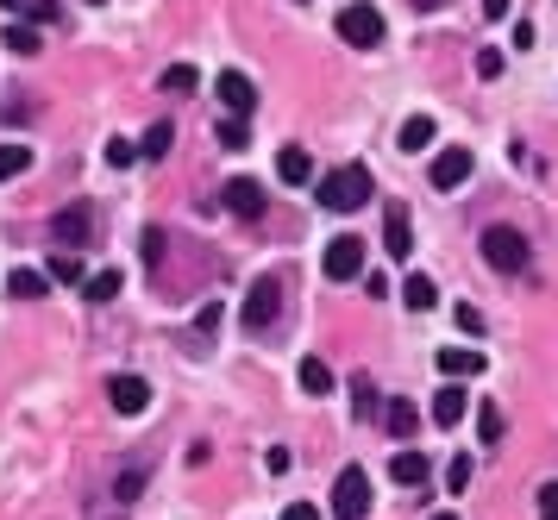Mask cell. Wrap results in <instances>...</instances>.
<instances>
[{
  "label": "cell",
  "mask_w": 558,
  "mask_h": 520,
  "mask_svg": "<svg viewBox=\"0 0 558 520\" xmlns=\"http://www.w3.org/2000/svg\"><path fill=\"white\" fill-rule=\"evenodd\" d=\"M0 38H7V51H13V57H38V51H44V38H38V26H26V19H13V26L0 32Z\"/></svg>",
  "instance_id": "18"
},
{
  "label": "cell",
  "mask_w": 558,
  "mask_h": 520,
  "mask_svg": "<svg viewBox=\"0 0 558 520\" xmlns=\"http://www.w3.org/2000/svg\"><path fill=\"white\" fill-rule=\"evenodd\" d=\"M276 314H283V276H258V282H251V295H245V307H239L245 333H270Z\"/></svg>",
  "instance_id": "3"
},
{
  "label": "cell",
  "mask_w": 558,
  "mask_h": 520,
  "mask_svg": "<svg viewBox=\"0 0 558 520\" xmlns=\"http://www.w3.org/2000/svg\"><path fill=\"white\" fill-rule=\"evenodd\" d=\"M320 207H327V214H358V207H370V170L364 163H345V170L320 176Z\"/></svg>",
  "instance_id": "1"
},
{
  "label": "cell",
  "mask_w": 558,
  "mask_h": 520,
  "mask_svg": "<svg viewBox=\"0 0 558 520\" xmlns=\"http://www.w3.org/2000/svg\"><path fill=\"white\" fill-rule=\"evenodd\" d=\"M107 408L113 414H145L151 408V383H145V376H132V370H120V376H107Z\"/></svg>",
  "instance_id": "7"
},
{
  "label": "cell",
  "mask_w": 558,
  "mask_h": 520,
  "mask_svg": "<svg viewBox=\"0 0 558 520\" xmlns=\"http://www.w3.org/2000/svg\"><path fill=\"white\" fill-rule=\"evenodd\" d=\"M264 464H270V477H283V470L295 464V452H289V445H270V452H264Z\"/></svg>",
  "instance_id": "36"
},
{
  "label": "cell",
  "mask_w": 558,
  "mask_h": 520,
  "mask_svg": "<svg viewBox=\"0 0 558 520\" xmlns=\"http://www.w3.org/2000/svg\"><path fill=\"white\" fill-rule=\"evenodd\" d=\"M301 389H308V395H327V389H333L327 358H301Z\"/></svg>",
  "instance_id": "24"
},
{
  "label": "cell",
  "mask_w": 558,
  "mask_h": 520,
  "mask_svg": "<svg viewBox=\"0 0 558 520\" xmlns=\"http://www.w3.org/2000/svg\"><path fill=\"white\" fill-rule=\"evenodd\" d=\"M383 427H389L395 439H408L414 427H421V414H414V401H389V414H383Z\"/></svg>",
  "instance_id": "23"
},
{
  "label": "cell",
  "mask_w": 558,
  "mask_h": 520,
  "mask_svg": "<svg viewBox=\"0 0 558 520\" xmlns=\"http://www.w3.org/2000/svg\"><path fill=\"white\" fill-rule=\"evenodd\" d=\"M402 301L414 307V314H427V307L439 301V282H433V276H421V270H414V276L402 282Z\"/></svg>",
  "instance_id": "20"
},
{
  "label": "cell",
  "mask_w": 558,
  "mask_h": 520,
  "mask_svg": "<svg viewBox=\"0 0 558 520\" xmlns=\"http://www.w3.org/2000/svg\"><path fill=\"white\" fill-rule=\"evenodd\" d=\"M433 520H458V514H433Z\"/></svg>",
  "instance_id": "43"
},
{
  "label": "cell",
  "mask_w": 558,
  "mask_h": 520,
  "mask_svg": "<svg viewBox=\"0 0 558 520\" xmlns=\"http://www.w3.org/2000/svg\"><path fill=\"white\" fill-rule=\"evenodd\" d=\"M389 477L402 483V489H421V483H427V458H421V452H395V458H389Z\"/></svg>",
  "instance_id": "15"
},
{
  "label": "cell",
  "mask_w": 558,
  "mask_h": 520,
  "mask_svg": "<svg viewBox=\"0 0 558 520\" xmlns=\"http://www.w3.org/2000/svg\"><path fill=\"white\" fill-rule=\"evenodd\" d=\"M327 276H333V282L364 276V239H333V245H327Z\"/></svg>",
  "instance_id": "11"
},
{
  "label": "cell",
  "mask_w": 558,
  "mask_h": 520,
  "mask_svg": "<svg viewBox=\"0 0 558 520\" xmlns=\"http://www.w3.org/2000/svg\"><path fill=\"white\" fill-rule=\"evenodd\" d=\"M157 88H164V94H195L201 88V69L195 63H170L164 76H157Z\"/></svg>",
  "instance_id": "21"
},
{
  "label": "cell",
  "mask_w": 558,
  "mask_h": 520,
  "mask_svg": "<svg viewBox=\"0 0 558 520\" xmlns=\"http://www.w3.org/2000/svg\"><path fill=\"white\" fill-rule=\"evenodd\" d=\"M333 26H339V38L352 44V51H377V44H383V13H377V7H364V0L339 7Z\"/></svg>",
  "instance_id": "4"
},
{
  "label": "cell",
  "mask_w": 558,
  "mask_h": 520,
  "mask_svg": "<svg viewBox=\"0 0 558 520\" xmlns=\"http://www.w3.org/2000/svg\"><path fill=\"white\" fill-rule=\"evenodd\" d=\"M88 7H107V0H88Z\"/></svg>",
  "instance_id": "44"
},
{
  "label": "cell",
  "mask_w": 558,
  "mask_h": 520,
  "mask_svg": "<svg viewBox=\"0 0 558 520\" xmlns=\"http://www.w3.org/2000/svg\"><path fill=\"white\" fill-rule=\"evenodd\" d=\"M164 232H157V226H145V239H138V251H145V264H164Z\"/></svg>",
  "instance_id": "33"
},
{
  "label": "cell",
  "mask_w": 558,
  "mask_h": 520,
  "mask_svg": "<svg viewBox=\"0 0 558 520\" xmlns=\"http://www.w3.org/2000/svg\"><path fill=\"white\" fill-rule=\"evenodd\" d=\"M220 201H226L239 220H264V182H251V176H232V182L220 188Z\"/></svg>",
  "instance_id": "9"
},
{
  "label": "cell",
  "mask_w": 558,
  "mask_h": 520,
  "mask_svg": "<svg viewBox=\"0 0 558 520\" xmlns=\"http://www.w3.org/2000/svg\"><path fill=\"white\" fill-rule=\"evenodd\" d=\"M7 295H13V301H38V295H51V276H38V270H13V276H7Z\"/></svg>",
  "instance_id": "19"
},
{
  "label": "cell",
  "mask_w": 558,
  "mask_h": 520,
  "mask_svg": "<svg viewBox=\"0 0 558 520\" xmlns=\"http://www.w3.org/2000/svg\"><path fill=\"white\" fill-rule=\"evenodd\" d=\"M283 520H320V508H314V502H289Z\"/></svg>",
  "instance_id": "40"
},
{
  "label": "cell",
  "mask_w": 558,
  "mask_h": 520,
  "mask_svg": "<svg viewBox=\"0 0 558 520\" xmlns=\"http://www.w3.org/2000/svg\"><path fill=\"white\" fill-rule=\"evenodd\" d=\"M0 7H13L26 26H38V19H51V0H0Z\"/></svg>",
  "instance_id": "29"
},
{
  "label": "cell",
  "mask_w": 558,
  "mask_h": 520,
  "mask_svg": "<svg viewBox=\"0 0 558 520\" xmlns=\"http://www.w3.org/2000/svg\"><path fill=\"white\" fill-rule=\"evenodd\" d=\"M483 364H490V358H477V351H464V345H446V351H439V370H446L452 383H458V376H483Z\"/></svg>",
  "instance_id": "14"
},
{
  "label": "cell",
  "mask_w": 558,
  "mask_h": 520,
  "mask_svg": "<svg viewBox=\"0 0 558 520\" xmlns=\"http://www.w3.org/2000/svg\"><path fill=\"white\" fill-rule=\"evenodd\" d=\"M458 326H464V333H483V314H477V307H471V301H464V307H458Z\"/></svg>",
  "instance_id": "38"
},
{
  "label": "cell",
  "mask_w": 558,
  "mask_h": 520,
  "mask_svg": "<svg viewBox=\"0 0 558 520\" xmlns=\"http://www.w3.org/2000/svg\"><path fill=\"white\" fill-rule=\"evenodd\" d=\"M483 257H490V270L521 276L527 270V239H521L515 226H490V232H483Z\"/></svg>",
  "instance_id": "5"
},
{
  "label": "cell",
  "mask_w": 558,
  "mask_h": 520,
  "mask_svg": "<svg viewBox=\"0 0 558 520\" xmlns=\"http://www.w3.org/2000/svg\"><path fill=\"white\" fill-rule=\"evenodd\" d=\"M120 289H126V276H120V270H95V276H82V301H95V307L113 301Z\"/></svg>",
  "instance_id": "17"
},
{
  "label": "cell",
  "mask_w": 558,
  "mask_h": 520,
  "mask_svg": "<svg viewBox=\"0 0 558 520\" xmlns=\"http://www.w3.org/2000/svg\"><path fill=\"white\" fill-rule=\"evenodd\" d=\"M383 245H389V257H408V251H414V226H408V207H389V214H383Z\"/></svg>",
  "instance_id": "12"
},
{
  "label": "cell",
  "mask_w": 558,
  "mask_h": 520,
  "mask_svg": "<svg viewBox=\"0 0 558 520\" xmlns=\"http://www.w3.org/2000/svg\"><path fill=\"white\" fill-rule=\"evenodd\" d=\"M477 76L496 82V76H502V51H477Z\"/></svg>",
  "instance_id": "37"
},
{
  "label": "cell",
  "mask_w": 558,
  "mask_h": 520,
  "mask_svg": "<svg viewBox=\"0 0 558 520\" xmlns=\"http://www.w3.org/2000/svg\"><path fill=\"white\" fill-rule=\"evenodd\" d=\"M464 408H471V401H464V389H458V383H446V389L433 395V420H439V427H458Z\"/></svg>",
  "instance_id": "16"
},
{
  "label": "cell",
  "mask_w": 558,
  "mask_h": 520,
  "mask_svg": "<svg viewBox=\"0 0 558 520\" xmlns=\"http://www.w3.org/2000/svg\"><path fill=\"white\" fill-rule=\"evenodd\" d=\"M439 138V126L427 120V113H414V120H402V151H427Z\"/></svg>",
  "instance_id": "22"
},
{
  "label": "cell",
  "mask_w": 558,
  "mask_h": 520,
  "mask_svg": "<svg viewBox=\"0 0 558 520\" xmlns=\"http://www.w3.org/2000/svg\"><path fill=\"white\" fill-rule=\"evenodd\" d=\"M483 19H508V0H483Z\"/></svg>",
  "instance_id": "41"
},
{
  "label": "cell",
  "mask_w": 558,
  "mask_h": 520,
  "mask_svg": "<svg viewBox=\"0 0 558 520\" xmlns=\"http://www.w3.org/2000/svg\"><path fill=\"white\" fill-rule=\"evenodd\" d=\"M352 401H358V414L370 420V414H377V383H370V376H352Z\"/></svg>",
  "instance_id": "30"
},
{
  "label": "cell",
  "mask_w": 558,
  "mask_h": 520,
  "mask_svg": "<svg viewBox=\"0 0 558 520\" xmlns=\"http://www.w3.org/2000/svg\"><path fill=\"white\" fill-rule=\"evenodd\" d=\"M51 239L69 245V251H82V245H95L101 239V207H88V201H69L51 214Z\"/></svg>",
  "instance_id": "2"
},
{
  "label": "cell",
  "mask_w": 558,
  "mask_h": 520,
  "mask_svg": "<svg viewBox=\"0 0 558 520\" xmlns=\"http://www.w3.org/2000/svg\"><path fill=\"white\" fill-rule=\"evenodd\" d=\"M414 7H446V0H414Z\"/></svg>",
  "instance_id": "42"
},
{
  "label": "cell",
  "mask_w": 558,
  "mask_h": 520,
  "mask_svg": "<svg viewBox=\"0 0 558 520\" xmlns=\"http://www.w3.org/2000/svg\"><path fill=\"white\" fill-rule=\"evenodd\" d=\"M540 514H546V520H558V483H546V489H540Z\"/></svg>",
  "instance_id": "39"
},
{
  "label": "cell",
  "mask_w": 558,
  "mask_h": 520,
  "mask_svg": "<svg viewBox=\"0 0 558 520\" xmlns=\"http://www.w3.org/2000/svg\"><path fill=\"white\" fill-rule=\"evenodd\" d=\"M427 176H433V188H439V195H452V188H464V182H471V151H458V145H452V151H439Z\"/></svg>",
  "instance_id": "10"
},
{
  "label": "cell",
  "mask_w": 558,
  "mask_h": 520,
  "mask_svg": "<svg viewBox=\"0 0 558 520\" xmlns=\"http://www.w3.org/2000/svg\"><path fill=\"white\" fill-rule=\"evenodd\" d=\"M446 489H452V495L471 489V458H452V464H446Z\"/></svg>",
  "instance_id": "32"
},
{
  "label": "cell",
  "mask_w": 558,
  "mask_h": 520,
  "mask_svg": "<svg viewBox=\"0 0 558 520\" xmlns=\"http://www.w3.org/2000/svg\"><path fill=\"white\" fill-rule=\"evenodd\" d=\"M502 427H508V420H502V408H496V401H483V414H477V433H483V445H496V439H502Z\"/></svg>",
  "instance_id": "27"
},
{
  "label": "cell",
  "mask_w": 558,
  "mask_h": 520,
  "mask_svg": "<svg viewBox=\"0 0 558 520\" xmlns=\"http://www.w3.org/2000/svg\"><path fill=\"white\" fill-rule=\"evenodd\" d=\"M214 94H220V107L232 113V120H251V107H258V88H251V76H245V69H220Z\"/></svg>",
  "instance_id": "8"
},
{
  "label": "cell",
  "mask_w": 558,
  "mask_h": 520,
  "mask_svg": "<svg viewBox=\"0 0 558 520\" xmlns=\"http://www.w3.org/2000/svg\"><path fill=\"white\" fill-rule=\"evenodd\" d=\"M138 489H145V470H138V464H132V470H126V477H120V483H113V495H120V502H138Z\"/></svg>",
  "instance_id": "34"
},
{
  "label": "cell",
  "mask_w": 558,
  "mask_h": 520,
  "mask_svg": "<svg viewBox=\"0 0 558 520\" xmlns=\"http://www.w3.org/2000/svg\"><path fill=\"white\" fill-rule=\"evenodd\" d=\"M51 276L57 282H82V257H51Z\"/></svg>",
  "instance_id": "35"
},
{
  "label": "cell",
  "mask_w": 558,
  "mask_h": 520,
  "mask_svg": "<svg viewBox=\"0 0 558 520\" xmlns=\"http://www.w3.org/2000/svg\"><path fill=\"white\" fill-rule=\"evenodd\" d=\"M276 176H283L289 188H301V182H314V157L301 151V145H283V151H276Z\"/></svg>",
  "instance_id": "13"
},
{
  "label": "cell",
  "mask_w": 558,
  "mask_h": 520,
  "mask_svg": "<svg viewBox=\"0 0 558 520\" xmlns=\"http://www.w3.org/2000/svg\"><path fill=\"white\" fill-rule=\"evenodd\" d=\"M220 145H226V151H245V145H251V126H245V120H226V126H220Z\"/></svg>",
  "instance_id": "31"
},
{
  "label": "cell",
  "mask_w": 558,
  "mask_h": 520,
  "mask_svg": "<svg viewBox=\"0 0 558 520\" xmlns=\"http://www.w3.org/2000/svg\"><path fill=\"white\" fill-rule=\"evenodd\" d=\"M32 170V151L26 145H0V182H13V176H26Z\"/></svg>",
  "instance_id": "25"
},
{
  "label": "cell",
  "mask_w": 558,
  "mask_h": 520,
  "mask_svg": "<svg viewBox=\"0 0 558 520\" xmlns=\"http://www.w3.org/2000/svg\"><path fill=\"white\" fill-rule=\"evenodd\" d=\"M333 514L339 520H364L370 514V477H364L358 464H345L339 477H333Z\"/></svg>",
  "instance_id": "6"
},
{
  "label": "cell",
  "mask_w": 558,
  "mask_h": 520,
  "mask_svg": "<svg viewBox=\"0 0 558 520\" xmlns=\"http://www.w3.org/2000/svg\"><path fill=\"white\" fill-rule=\"evenodd\" d=\"M170 138H176V132H170V120H157V126H151L145 138H138V157H151V163H157V157L170 151Z\"/></svg>",
  "instance_id": "26"
},
{
  "label": "cell",
  "mask_w": 558,
  "mask_h": 520,
  "mask_svg": "<svg viewBox=\"0 0 558 520\" xmlns=\"http://www.w3.org/2000/svg\"><path fill=\"white\" fill-rule=\"evenodd\" d=\"M107 163H113V170H132V163H138V145H132V138H107Z\"/></svg>",
  "instance_id": "28"
}]
</instances>
